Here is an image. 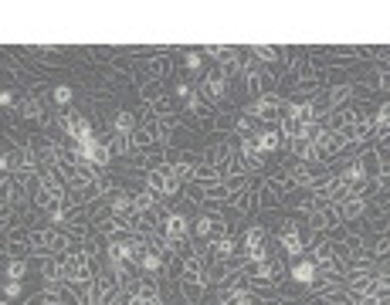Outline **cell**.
<instances>
[{"label":"cell","mask_w":390,"mask_h":305,"mask_svg":"<svg viewBox=\"0 0 390 305\" xmlns=\"http://www.w3.org/2000/svg\"><path fill=\"white\" fill-rule=\"evenodd\" d=\"M146 190L156 194L159 201H173L177 194H183V183L173 177L170 166H159V170H153V173H146Z\"/></svg>","instance_id":"obj_1"},{"label":"cell","mask_w":390,"mask_h":305,"mask_svg":"<svg viewBox=\"0 0 390 305\" xmlns=\"http://www.w3.org/2000/svg\"><path fill=\"white\" fill-rule=\"evenodd\" d=\"M163 234H166L170 244L180 248L183 241H190V234H194V217L187 210H170L166 221H163Z\"/></svg>","instance_id":"obj_2"},{"label":"cell","mask_w":390,"mask_h":305,"mask_svg":"<svg viewBox=\"0 0 390 305\" xmlns=\"http://www.w3.org/2000/svg\"><path fill=\"white\" fill-rule=\"evenodd\" d=\"M248 112H255L261 123H282V116H286V99L282 95H261V99H255V102H248L244 105Z\"/></svg>","instance_id":"obj_3"},{"label":"cell","mask_w":390,"mask_h":305,"mask_svg":"<svg viewBox=\"0 0 390 305\" xmlns=\"http://www.w3.org/2000/svg\"><path fill=\"white\" fill-rule=\"evenodd\" d=\"M228 92H231V81H228V75L217 68V72H208L204 75V81H201V95L210 102V105H221V102L228 99Z\"/></svg>","instance_id":"obj_4"},{"label":"cell","mask_w":390,"mask_h":305,"mask_svg":"<svg viewBox=\"0 0 390 305\" xmlns=\"http://www.w3.org/2000/svg\"><path fill=\"white\" fill-rule=\"evenodd\" d=\"M241 251L248 254L251 261H258V258H265L268 251V230L261 228V224H251V228L244 230V237H241Z\"/></svg>","instance_id":"obj_5"},{"label":"cell","mask_w":390,"mask_h":305,"mask_svg":"<svg viewBox=\"0 0 390 305\" xmlns=\"http://www.w3.org/2000/svg\"><path fill=\"white\" fill-rule=\"evenodd\" d=\"M336 228H343V217L333 203H322L309 214V230H322V234H333Z\"/></svg>","instance_id":"obj_6"},{"label":"cell","mask_w":390,"mask_h":305,"mask_svg":"<svg viewBox=\"0 0 390 305\" xmlns=\"http://www.w3.org/2000/svg\"><path fill=\"white\" fill-rule=\"evenodd\" d=\"M170 75H173V58H170V54L143 58V85H146V81H166Z\"/></svg>","instance_id":"obj_7"},{"label":"cell","mask_w":390,"mask_h":305,"mask_svg":"<svg viewBox=\"0 0 390 305\" xmlns=\"http://www.w3.org/2000/svg\"><path fill=\"white\" fill-rule=\"evenodd\" d=\"M14 116L17 119H24V123H45V116H48V109H45V102L38 99L34 92H27V95H21V102H17V109H14Z\"/></svg>","instance_id":"obj_8"},{"label":"cell","mask_w":390,"mask_h":305,"mask_svg":"<svg viewBox=\"0 0 390 305\" xmlns=\"http://www.w3.org/2000/svg\"><path fill=\"white\" fill-rule=\"evenodd\" d=\"M357 99V92H353V85H329L326 92H322V102L329 105V112H339V109H350Z\"/></svg>","instance_id":"obj_9"},{"label":"cell","mask_w":390,"mask_h":305,"mask_svg":"<svg viewBox=\"0 0 390 305\" xmlns=\"http://www.w3.org/2000/svg\"><path fill=\"white\" fill-rule=\"evenodd\" d=\"M72 112V126H68V143H88L95 139V129H92V119L78 109H68Z\"/></svg>","instance_id":"obj_10"},{"label":"cell","mask_w":390,"mask_h":305,"mask_svg":"<svg viewBox=\"0 0 390 305\" xmlns=\"http://www.w3.org/2000/svg\"><path fill=\"white\" fill-rule=\"evenodd\" d=\"M204 251H208L214 261H228V258H234V254H237V237H234V234L210 237V241H204Z\"/></svg>","instance_id":"obj_11"},{"label":"cell","mask_w":390,"mask_h":305,"mask_svg":"<svg viewBox=\"0 0 390 305\" xmlns=\"http://www.w3.org/2000/svg\"><path fill=\"white\" fill-rule=\"evenodd\" d=\"M366 207H370V201L366 197H346L343 203H336L339 217H343V224H357V221H364L366 217Z\"/></svg>","instance_id":"obj_12"},{"label":"cell","mask_w":390,"mask_h":305,"mask_svg":"<svg viewBox=\"0 0 390 305\" xmlns=\"http://www.w3.org/2000/svg\"><path fill=\"white\" fill-rule=\"evenodd\" d=\"M288 279L299 281V285H306V288H309L312 281L319 279V265H315L312 258H295V265L288 268Z\"/></svg>","instance_id":"obj_13"},{"label":"cell","mask_w":390,"mask_h":305,"mask_svg":"<svg viewBox=\"0 0 390 305\" xmlns=\"http://www.w3.org/2000/svg\"><path fill=\"white\" fill-rule=\"evenodd\" d=\"M286 150L295 156V163H309V166H315L319 163V152H315V143H309V139H292V143H286Z\"/></svg>","instance_id":"obj_14"},{"label":"cell","mask_w":390,"mask_h":305,"mask_svg":"<svg viewBox=\"0 0 390 305\" xmlns=\"http://www.w3.org/2000/svg\"><path fill=\"white\" fill-rule=\"evenodd\" d=\"M357 163L364 166L366 180H377L380 173H384V163H380V152H377V146H366V150H360Z\"/></svg>","instance_id":"obj_15"},{"label":"cell","mask_w":390,"mask_h":305,"mask_svg":"<svg viewBox=\"0 0 390 305\" xmlns=\"http://www.w3.org/2000/svg\"><path fill=\"white\" fill-rule=\"evenodd\" d=\"M136 123H139V119H136V112L119 109V112L109 119V129H112V132H119V136H132V132H136Z\"/></svg>","instance_id":"obj_16"},{"label":"cell","mask_w":390,"mask_h":305,"mask_svg":"<svg viewBox=\"0 0 390 305\" xmlns=\"http://www.w3.org/2000/svg\"><path fill=\"white\" fill-rule=\"evenodd\" d=\"M353 123H357V112H353V109H339V112H329V119H326V129L343 136V132L353 126Z\"/></svg>","instance_id":"obj_17"},{"label":"cell","mask_w":390,"mask_h":305,"mask_svg":"<svg viewBox=\"0 0 390 305\" xmlns=\"http://www.w3.org/2000/svg\"><path fill=\"white\" fill-rule=\"evenodd\" d=\"M163 268H166V258L159 251H153V248H146L143 258H139V272H143V275H159Z\"/></svg>","instance_id":"obj_18"},{"label":"cell","mask_w":390,"mask_h":305,"mask_svg":"<svg viewBox=\"0 0 390 305\" xmlns=\"http://www.w3.org/2000/svg\"><path fill=\"white\" fill-rule=\"evenodd\" d=\"M258 150L268 156V152L275 150H286V139H282V132L279 129H265V132H258Z\"/></svg>","instance_id":"obj_19"},{"label":"cell","mask_w":390,"mask_h":305,"mask_svg":"<svg viewBox=\"0 0 390 305\" xmlns=\"http://www.w3.org/2000/svg\"><path fill=\"white\" fill-rule=\"evenodd\" d=\"M251 54H255L258 61H265V65H282V61H286L282 48H275V45H251Z\"/></svg>","instance_id":"obj_20"},{"label":"cell","mask_w":390,"mask_h":305,"mask_svg":"<svg viewBox=\"0 0 390 305\" xmlns=\"http://www.w3.org/2000/svg\"><path fill=\"white\" fill-rule=\"evenodd\" d=\"M163 95H166L163 81H146V85H139V102H143V105H156Z\"/></svg>","instance_id":"obj_21"},{"label":"cell","mask_w":390,"mask_h":305,"mask_svg":"<svg viewBox=\"0 0 390 305\" xmlns=\"http://www.w3.org/2000/svg\"><path fill=\"white\" fill-rule=\"evenodd\" d=\"M31 265H34V261H27V258H14V261H7V268H3V279L24 281V275L31 272Z\"/></svg>","instance_id":"obj_22"},{"label":"cell","mask_w":390,"mask_h":305,"mask_svg":"<svg viewBox=\"0 0 390 305\" xmlns=\"http://www.w3.org/2000/svg\"><path fill=\"white\" fill-rule=\"evenodd\" d=\"M109 146H112V156H123V159H130L132 156V136H119V132H112V139H109Z\"/></svg>","instance_id":"obj_23"},{"label":"cell","mask_w":390,"mask_h":305,"mask_svg":"<svg viewBox=\"0 0 390 305\" xmlns=\"http://www.w3.org/2000/svg\"><path fill=\"white\" fill-rule=\"evenodd\" d=\"M302 126H306V123H299L295 116H282V129H279V132H282V139H286V143H292V139H299V136H302Z\"/></svg>","instance_id":"obj_24"},{"label":"cell","mask_w":390,"mask_h":305,"mask_svg":"<svg viewBox=\"0 0 390 305\" xmlns=\"http://www.w3.org/2000/svg\"><path fill=\"white\" fill-rule=\"evenodd\" d=\"M204 65H208V61H204V51H187V54H183V68H187L190 75H204Z\"/></svg>","instance_id":"obj_25"},{"label":"cell","mask_w":390,"mask_h":305,"mask_svg":"<svg viewBox=\"0 0 390 305\" xmlns=\"http://www.w3.org/2000/svg\"><path fill=\"white\" fill-rule=\"evenodd\" d=\"M204 58H221V65H224V61H234V58H237V51L224 48V45H208V48H204Z\"/></svg>","instance_id":"obj_26"},{"label":"cell","mask_w":390,"mask_h":305,"mask_svg":"<svg viewBox=\"0 0 390 305\" xmlns=\"http://www.w3.org/2000/svg\"><path fill=\"white\" fill-rule=\"evenodd\" d=\"M52 99L58 102V105H72L75 88H72V85H65V81H61V85H52Z\"/></svg>","instance_id":"obj_27"},{"label":"cell","mask_w":390,"mask_h":305,"mask_svg":"<svg viewBox=\"0 0 390 305\" xmlns=\"http://www.w3.org/2000/svg\"><path fill=\"white\" fill-rule=\"evenodd\" d=\"M24 292V281H14V279H3V299L10 302V299H17Z\"/></svg>","instance_id":"obj_28"},{"label":"cell","mask_w":390,"mask_h":305,"mask_svg":"<svg viewBox=\"0 0 390 305\" xmlns=\"http://www.w3.org/2000/svg\"><path fill=\"white\" fill-rule=\"evenodd\" d=\"M17 92H14V88H3V92H0V105H3V109H17Z\"/></svg>","instance_id":"obj_29"},{"label":"cell","mask_w":390,"mask_h":305,"mask_svg":"<svg viewBox=\"0 0 390 305\" xmlns=\"http://www.w3.org/2000/svg\"><path fill=\"white\" fill-rule=\"evenodd\" d=\"M27 305H45V302H41V295H31V299H27Z\"/></svg>","instance_id":"obj_30"}]
</instances>
